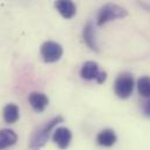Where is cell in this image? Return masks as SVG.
<instances>
[{"label": "cell", "mask_w": 150, "mask_h": 150, "mask_svg": "<svg viewBox=\"0 0 150 150\" xmlns=\"http://www.w3.org/2000/svg\"><path fill=\"white\" fill-rule=\"evenodd\" d=\"M64 119L63 116L58 115L56 117H54L52 120L45 122L44 125H42L41 127H38V129L33 133L32 137H30V142H29V148L32 150H40L45 146V143L48 142L51 132L57 127L58 123L63 122Z\"/></svg>", "instance_id": "cell-1"}, {"label": "cell", "mask_w": 150, "mask_h": 150, "mask_svg": "<svg viewBox=\"0 0 150 150\" xmlns=\"http://www.w3.org/2000/svg\"><path fill=\"white\" fill-rule=\"evenodd\" d=\"M128 15V12L126 8L116 5V4H106L104 5L97 18V25L98 26H104L105 23L116 20V19H122Z\"/></svg>", "instance_id": "cell-2"}, {"label": "cell", "mask_w": 150, "mask_h": 150, "mask_svg": "<svg viewBox=\"0 0 150 150\" xmlns=\"http://www.w3.org/2000/svg\"><path fill=\"white\" fill-rule=\"evenodd\" d=\"M134 91V78L129 72H122L116 77L114 83V92L121 99H127Z\"/></svg>", "instance_id": "cell-3"}, {"label": "cell", "mask_w": 150, "mask_h": 150, "mask_svg": "<svg viewBox=\"0 0 150 150\" xmlns=\"http://www.w3.org/2000/svg\"><path fill=\"white\" fill-rule=\"evenodd\" d=\"M63 55V48L59 43L47 41L41 47V56L45 63H55L59 61Z\"/></svg>", "instance_id": "cell-4"}, {"label": "cell", "mask_w": 150, "mask_h": 150, "mask_svg": "<svg viewBox=\"0 0 150 150\" xmlns=\"http://www.w3.org/2000/svg\"><path fill=\"white\" fill-rule=\"evenodd\" d=\"M72 140V133L69 128L67 127H58L54 130L52 134V141L57 144V147L59 149L65 150L69 146L70 142Z\"/></svg>", "instance_id": "cell-5"}, {"label": "cell", "mask_w": 150, "mask_h": 150, "mask_svg": "<svg viewBox=\"0 0 150 150\" xmlns=\"http://www.w3.org/2000/svg\"><path fill=\"white\" fill-rule=\"evenodd\" d=\"M28 101L33 107V110L38 113L43 112L49 105L48 97L42 92H32L28 97Z\"/></svg>", "instance_id": "cell-6"}, {"label": "cell", "mask_w": 150, "mask_h": 150, "mask_svg": "<svg viewBox=\"0 0 150 150\" xmlns=\"http://www.w3.org/2000/svg\"><path fill=\"white\" fill-rule=\"evenodd\" d=\"M55 7L64 19L74 18L77 12V7L72 0H56Z\"/></svg>", "instance_id": "cell-7"}, {"label": "cell", "mask_w": 150, "mask_h": 150, "mask_svg": "<svg viewBox=\"0 0 150 150\" xmlns=\"http://www.w3.org/2000/svg\"><path fill=\"white\" fill-rule=\"evenodd\" d=\"M83 38H84V42L86 43V45L91 49V50H94V51H98V45H97V40H96V29H94V25L88 21L85 27H84V30H83Z\"/></svg>", "instance_id": "cell-8"}, {"label": "cell", "mask_w": 150, "mask_h": 150, "mask_svg": "<svg viewBox=\"0 0 150 150\" xmlns=\"http://www.w3.org/2000/svg\"><path fill=\"white\" fill-rule=\"evenodd\" d=\"M100 74L99 71V67L96 62L93 61H88V62H85L81 67V70H80V76L83 79L85 80H93V79H97L98 75Z\"/></svg>", "instance_id": "cell-9"}, {"label": "cell", "mask_w": 150, "mask_h": 150, "mask_svg": "<svg viewBox=\"0 0 150 150\" xmlns=\"http://www.w3.org/2000/svg\"><path fill=\"white\" fill-rule=\"evenodd\" d=\"M18 141V135L12 129H1L0 130V150H5L14 146Z\"/></svg>", "instance_id": "cell-10"}, {"label": "cell", "mask_w": 150, "mask_h": 150, "mask_svg": "<svg viewBox=\"0 0 150 150\" xmlns=\"http://www.w3.org/2000/svg\"><path fill=\"white\" fill-rule=\"evenodd\" d=\"M97 142L101 147L110 148L113 147L116 142V135L113 129H104L97 135Z\"/></svg>", "instance_id": "cell-11"}, {"label": "cell", "mask_w": 150, "mask_h": 150, "mask_svg": "<svg viewBox=\"0 0 150 150\" xmlns=\"http://www.w3.org/2000/svg\"><path fill=\"white\" fill-rule=\"evenodd\" d=\"M2 117L6 123H15L20 117V110L15 104H8L2 110Z\"/></svg>", "instance_id": "cell-12"}, {"label": "cell", "mask_w": 150, "mask_h": 150, "mask_svg": "<svg viewBox=\"0 0 150 150\" xmlns=\"http://www.w3.org/2000/svg\"><path fill=\"white\" fill-rule=\"evenodd\" d=\"M137 91L139 93L144 97L149 98L150 97V77H141L137 80Z\"/></svg>", "instance_id": "cell-13"}, {"label": "cell", "mask_w": 150, "mask_h": 150, "mask_svg": "<svg viewBox=\"0 0 150 150\" xmlns=\"http://www.w3.org/2000/svg\"><path fill=\"white\" fill-rule=\"evenodd\" d=\"M106 78H107V74L105 72V71H103V72H100L99 75H98V77H97V83L98 84H103L105 80H106Z\"/></svg>", "instance_id": "cell-14"}, {"label": "cell", "mask_w": 150, "mask_h": 150, "mask_svg": "<svg viewBox=\"0 0 150 150\" xmlns=\"http://www.w3.org/2000/svg\"><path fill=\"white\" fill-rule=\"evenodd\" d=\"M143 112H144V114H146L147 116H150V100L148 103H146V105H144V107H143Z\"/></svg>", "instance_id": "cell-15"}]
</instances>
